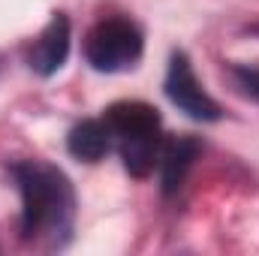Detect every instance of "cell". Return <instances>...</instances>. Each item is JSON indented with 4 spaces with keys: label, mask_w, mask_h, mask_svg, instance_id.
<instances>
[{
    "label": "cell",
    "mask_w": 259,
    "mask_h": 256,
    "mask_svg": "<svg viewBox=\"0 0 259 256\" xmlns=\"http://www.w3.org/2000/svg\"><path fill=\"white\" fill-rule=\"evenodd\" d=\"M103 121L112 130V139L118 145L124 142H136V139H151L160 136V112L148 103H115L106 109Z\"/></svg>",
    "instance_id": "obj_4"
},
{
    "label": "cell",
    "mask_w": 259,
    "mask_h": 256,
    "mask_svg": "<svg viewBox=\"0 0 259 256\" xmlns=\"http://www.w3.org/2000/svg\"><path fill=\"white\" fill-rule=\"evenodd\" d=\"M166 97L193 121H217L220 118V106L202 91L199 78H196L193 66L187 61L184 52H175L169 61V72H166Z\"/></svg>",
    "instance_id": "obj_3"
},
{
    "label": "cell",
    "mask_w": 259,
    "mask_h": 256,
    "mask_svg": "<svg viewBox=\"0 0 259 256\" xmlns=\"http://www.w3.org/2000/svg\"><path fill=\"white\" fill-rule=\"evenodd\" d=\"M196 154H199V142L190 136H172V139H163V148H160V184L163 193L172 196V193L181 190L190 166H193Z\"/></svg>",
    "instance_id": "obj_6"
},
{
    "label": "cell",
    "mask_w": 259,
    "mask_h": 256,
    "mask_svg": "<svg viewBox=\"0 0 259 256\" xmlns=\"http://www.w3.org/2000/svg\"><path fill=\"white\" fill-rule=\"evenodd\" d=\"M21 193V232L27 241L61 247L72 229L75 193L64 172L42 160H21L12 166Z\"/></svg>",
    "instance_id": "obj_1"
},
{
    "label": "cell",
    "mask_w": 259,
    "mask_h": 256,
    "mask_svg": "<svg viewBox=\"0 0 259 256\" xmlns=\"http://www.w3.org/2000/svg\"><path fill=\"white\" fill-rule=\"evenodd\" d=\"M232 81H235V88L244 97H250V100L259 103V69L256 66H232Z\"/></svg>",
    "instance_id": "obj_8"
},
{
    "label": "cell",
    "mask_w": 259,
    "mask_h": 256,
    "mask_svg": "<svg viewBox=\"0 0 259 256\" xmlns=\"http://www.w3.org/2000/svg\"><path fill=\"white\" fill-rule=\"evenodd\" d=\"M142 49V30L130 18H106L88 33L84 58L97 72H124L139 64Z\"/></svg>",
    "instance_id": "obj_2"
},
{
    "label": "cell",
    "mask_w": 259,
    "mask_h": 256,
    "mask_svg": "<svg viewBox=\"0 0 259 256\" xmlns=\"http://www.w3.org/2000/svg\"><path fill=\"white\" fill-rule=\"evenodd\" d=\"M66 55H69V21L64 12H55L52 21L46 24V30L39 33V39L33 42L27 64L39 75H55L64 66Z\"/></svg>",
    "instance_id": "obj_5"
},
{
    "label": "cell",
    "mask_w": 259,
    "mask_h": 256,
    "mask_svg": "<svg viewBox=\"0 0 259 256\" xmlns=\"http://www.w3.org/2000/svg\"><path fill=\"white\" fill-rule=\"evenodd\" d=\"M112 145H115L112 130H109V124L103 118L100 121H81L78 127L69 130V139H66L69 154L78 157V160H88V163L103 160L112 151Z\"/></svg>",
    "instance_id": "obj_7"
}]
</instances>
